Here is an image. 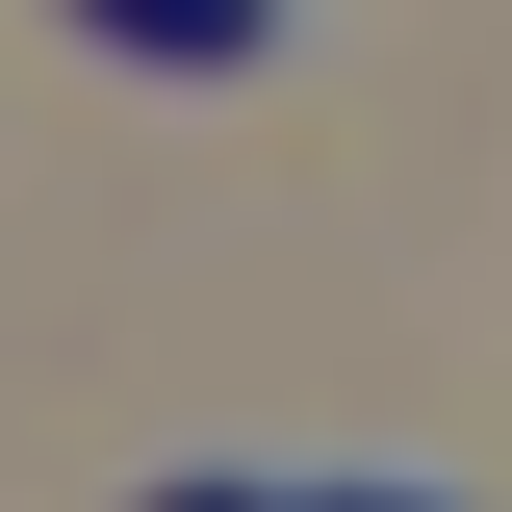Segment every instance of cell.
<instances>
[{"instance_id":"cell-1","label":"cell","mask_w":512,"mask_h":512,"mask_svg":"<svg viewBox=\"0 0 512 512\" xmlns=\"http://www.w3.org/2000/svg\"><path fill=\"white\" fill-rule=\"evenodd\" d=\"M77 26L154 52V77H256V52H282V0H77Z\"/></svg>"},{"instance_id":"cell-2","label":"cell","mask_w":512,"mask_h":512,"mask_svg":"<svg viewBox=\"0 0 512 512\" xmlns=\"http://www.w3.org/2000/svg\"><path fill=\"white\" fill-rule=\"evenodd\" d=\"M154 512H308V487H256V461H231V487H154Z\"/></svg>"},{"instance_id":"cell-3","label":"cell","mask_w":512,"mask_h":512,"mask_svg":"<svg viewBox=\"0 0 512 512\" xmlns=\"http://www.w3.org/2000/svg\"><path fill=\"white\" fill-rule=\"evenodd\" d=\"M308 512H461V487H308Z\"/></svg>"}]
</instances>
